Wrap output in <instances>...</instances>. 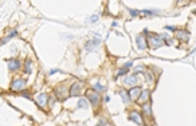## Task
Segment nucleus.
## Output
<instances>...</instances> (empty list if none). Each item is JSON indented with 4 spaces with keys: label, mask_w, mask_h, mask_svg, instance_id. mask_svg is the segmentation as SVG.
<instances>
[{
    "label": "nucleus",
    "mask_w": 196,
    "mask_h": 126,
    "mask_svg": "<svg viewBox=\"0 0 196 126\" xmlns=\"http://www.w3.org/2000/svg\"><path fill=\"white\" fill-rule=\"evenodd\" d=\"M81 89H82V86H81V83H74L73 86H71V89H70V95H73V97H77V95H79L81 94Z\"/></svg>",
    "instance_id": "obj_8"
},
{
    "label": "nucleus",
    "mask_w": 196,
    "mask_h": 126,
    "mask_svg": "<svg viewBox=\"0 0 196 126\" xmlns=\"http://www.w3.org/2000/svg\"><path fill=\"white\" fill-rule=\"evenodd\" d=\"M126 74V69L125 67H124V69H121L120 71H118V73H117V75H116V78H118V76H121V75H125Z\"/></svg>",
    "instance_id": "obj_21"
},
{
    "label": "nucleus",
    "mask_w": 196,
    "mask_h": 126,
    "mask_svg": "<svg viewBox=\"0 0 196 126\" xmlns=\"http://www.w3.org/2000/svg\"><path fill=\"white\" fill-rule=\"evenodd\" d=\"M129 12L132 16H136V15H138L140 14V11H136V9H129Z\"/></svg>",
    "instance_id": "obj_24"
},
{
    "label": "nucleus",
    "mask_w": 196,
    "mask_h": 126,
    "mask_svg": "<svg viewBox=\"0 0 196 126\" xmlns=\"http://www.w3.org/2000/svg\"><path fill=\"white\" fill-rule=\"evenodd\" d=\"M161 39L163 38L161 36H157V35H149L148 42H149V44H151L152 49H158V47H161L164 44V42Z\"/></svg>",
    "instance_id": "obj_2"
},
{
    "label": "nucleus",
    "mask_w": 196,
    "mask_h": 126,
    "mask_svg": "<svg viewBox=\"0 0 196 126\" xmlns=\"http://www.w3.org/2000/svg\"><path fill=\"white\" fill-rule=\"evenodd\" d=\"M54 103H55V99H52V98H51V99H50V106H52Z\"/></svg>",
    "instance_id": "obj_31"
},
{
    "label": "nucleus",
    "mask_w": 196,
    "mask_h": 126,
    "mask_svg": "<svg viewBox=\"0 0 196 126\" xmlns=\"http://www.w3.org/2000/svg\"><path fill=\"white\" fill-rule=\"evenodd\" d=\"M136 83H138V79H137L136 75H129V76H126L125 79H124V85L125 86L133 87V86H136Z\"/></svg>",
    "instance_id": "obj_4"
},
{
    "label": "nucleus",
    "mask_w": 196,
    "mask_h": 126,
    "mask_svg": "<svg viewBox=\"0 0 196 126\" xmlns=\"http://www.w3.org/2000/svg\"><path fill=\"white\" fill-rule=\"evenodd\" d=\"M16 34H17V32H16V31H15V30H14V31H12V32H11V34H8V35H7V36H5V38H4V39L2 40V43H3V44H4V43H7V42H8V40H10L11 38H12V36H15V35H16Z\"/></svg>",
    "instance_id": "obj_18"
},
{
    "label": "nucleus",
    "mask_w": 196,
    "mask_h": 126,
    "mask_svg": "<svg viewBox=\"0 0 196 126\" xmlns=\"http://www.w3.org/2000/svg\"><path fill=\"white\" fill-rule=\"evenodd\" d=\"M55 94H57V97H58V99H61V101H63L64 98L67 97V87L66 86H59L57 90H55Z\"/></svg>",
    "instance_id": "obj_3"
},
{
    "label": "nucleus",
    "mask_w": 196,
    "mask_h": 126,
    "mask_svg": "<svg viewBox=\"0 0 196 126\" xmlns=\"http://www.w3.org/2000/svg\"><path fill=\"white\" fill-rule=\"evenodd\" d=\"M176 36L179 38L181 42H187L188 38H189V32L187 31V30H181V31H177L176 32Z\"/></svg>",
    "instance_id": "obj_10"
},
{
    "label": "nucleus",
    "mask_w": 196,
    "mask_h": 126,
    "mask_svg": "<svg viewBox=\"0 0 196 126\" xmlns=\"http://www.w3.org/2000/svg\"><path fill=\"white\" fill-rule=\"evenodd\" d=\"M97 20H98V16H97V15H96V16H91V19H90V22H91V23L97 22Z\"/></svg>",
    "instance_id": "obj_29"
},
{
    "label": "nucleus",
    "mask_w": 196,
    "mask_h": 126,
    "mask_svg": "<svg viewBox=\"0 0 196 126\" xmlns=\"http://www.w3.org/2000/svg\"><path fill=\"white\" fill-rule=\"evenodd\" d=\"M24 71H26V74H30V73H31V59H27V61H26Z\"/></svg>",
    "instance_id": "obj_17"
},
{
    "label": "nucleus",
    "mask_w": 196,
    "mask_h": 126,
    "mask_svg": "<svg viewBox=\"0 0 196 126\" xmlns=\"http://www.w3.org/2000/svg\"><path fill=\"white\" fill-rule=\"evenodd\" d=\"M132 64H133L132 62H126V63H125V66H124V67H125V69H129V67H132Z\"/></svg>",
    "instance_id": "obj_28"
},
{
    "label": "nucleus",
    "mask_w": 196,
    "mask_h": 126,
    "mask_svg": "<svg viewBox=\"0 0 196 126\" xmlns=\"http://www.w3.org/2000/svg\"><path fill=\"white\" fill-rule=\"evenodd\" d=\"M149 98V91L148 90H144V91H141L140 97H138V102L140 103H145V101Z\"/></svg>",
    "instance_id": "obj_14"
},
{
    "label": "nucleus",
    "mask_w": 196,
    "mask_h": 126,
    "mask_svg": "<svg viewBox=\"0 0 196 126\" xmlns=\"http://www.w3.org/2000/svg\"><path fill=\"white\" fill-rule=\"evenodd\" d=\"M58 71H59V70H57V69H55V70H51V71H50V74L52 75V74H55V73H58Z\"/></svg>",
    "instance_id": "obj_30"
},
{
    "label": "nucleus",
    "mask_w": 196,
    "mask_h": 126,
    "mask_svg": "<svg viewBox=\"0 0 196 126\" xmlns=\"http://www.w3.org/2000/svg\"><path fill=\"white\" fill-rule=\"evenodd\" d=\"M140 94H141V89H140V87H133V89L129 91V97H132V98H138Z\"/></svg>",
    "instance_id": "obj_13"
},
{
    "label": "nucleus",
    "mask_w": 196,
    "mask_h": 126,
    "mask_svg": "<svg viewBox=\"0 0 196 126\" xmlns=\"http://www.w3.org/2000/svg\"><path fill=\"white\" fill-rule=\"evenodd\" d=\"M108 125H109V123L106 122L105 119H101V121H99V123H98V126H108Z\"/></svg>",
    "instance_id": "obj_25"
},
{
    "label": "nucleus",
    "mask_w": 196,
    "mask_h": 126,
    "mask_svg": "<svg viewBox=\"0 0 196 126\" xmlns=\"http://www.w3.org/2000/svg\"><path fill=\"white\" fill-rule=\"evenodd\" d=\"M136 43H137L138 50H145L146 49V42H145V38L142 36V35H138V36L136 38Z\"/></svg>",
    "instance_id": "obj_9"
},
{
    "label": "nucleus",
    "mask_w": 196,
    "mask_h": 126,
    "mask_svg": "<svg viewBox=\"0 0 196 126\" xmlns=\"http://www.w3.org/2000/svg\"><path fill=\"white\" fill-rule=\"evenodd\" d=\"M24 81L23 79H15L14 82H12V85H11V89L12 90H16V91H20V90H23L24 89Z\"/></svg>",
    "instance_id": "obj_5"
},
{
    "label": "nucleus",
    "mask_w": 196,
    "mask_h": 126,
    "mask_svg": "<svg viewBox=\"0 0 196 126\" xmlns=\"http://www.w3.org/2000/svg\"><path fill=\"white\" fill-rule=\"evenodd\" d=\"M86 97H87L89 101L91 102V105H93L94 107L99 105L101 98H99V94L96 91V90H87V91H86Z\"/></svg>",
    "instance_id": "obj_1"
},
{
    "label": "nucleus",
    "mask_w": 196,
    "mask_h": 126,
    "mask_svg": "<svg viewBox=\"0 0 196 126\" xmlns=\"http://www.w3.org/2000/svg\"><path fill=\"white\" fill-rule=\"evenodd\" d=\"M134 71L136 73H142V71H144V67H142V66H137V67H134Z\"/></svg>",
    "instance_id": "obj_23"
},
{
    "label": "nucleus",
    "mask_w": 196,
    "mask_h": 126,
    "mask_svg": "<svg viewBox=\"0 0 196 126\" xmlns=\"http://www.w3.org/2000/svg\"><path fill=\"white\" fill-rule=\"evenodd\" d=\"M129 119H130V121H133L134 123H137V125H142V118H141V115L137 111H132V113H130Z\"/></svg>",
    "instance_id": "obj_6"
},
{
    "label": "nucleus",
    "mask_w": 196,
    "mask_h": 126,
    "mask_svg": "<svg viewBox=\"0 0 196 126\" xmlns=\"http://www.w3.org/2000/svg\"><path fill=\"white\" fill-rule=\"evenodd\" d=\"M22 95H23V97H24V98H28V99H31V97H30V94H28L27 91H23V93H22Z\"/></svg>",
    "instance_id": "obj_26"
},
{
    "label": "nucleus",
    "mask_w": 196,
    "mask_h": 126,
    "mask_svg": "<svg viewBox=\"0 0 196 126\" xmlns=\"http://www.w3.org/2000/svg\"><path fill=\"white\" fill-rule=\"evenodd\" d=\"M142 113H144V115H146V117H151V115H152L151 103H148V102H145V103L142 105Z\"/></svg>",
    "instance_id": "obj_12"
},
{
    "label": "nucleus",
    "mask_w": 196,
    "mask_h": 126,
    "mask_svg": "<svg viewBox=\"0 0 196 126\" xmlns=\"http://www.w3.org/2000/svg\"><path fill=\"white\" fill-rule=\"evenodd\" d=\"M165 30H169V31H176V28L173 26H167V27H165Z\"/></svg>",
    "instance_id": "obj_27"
},
{
    "label": "nucleus",
    "mask_w": 196,
    "mask_h": 126,
    "mask_svg": "<svg viewBox=\"0 0 196 126\" xmlns=\"http://www.w3.org/2000/svg\"><path fill=\"white\" fill-rule=\"evenodd\" d=\"M94 90H99V91H104L105 87H104L102 85H99V83H96V85H94Z\"/></svg>",
    "instance_id": "obj_22"
},
{
    "label": "nucleus",
    "mask_w": 196,
    "mask_h": 126,
    "mask_svg": "<svg viewBox=\"0 0 196 126\" xmlns=\"http://www.w3.org/2000/svg\"><path fill=\"white\" fill-rule=\"evenodd\" d=\"M78 107H81V109H86L87 107V101L85 98H81L79 102H78Z\"/></svg>",
    "instance_id": "obj_19"
},
{
    "label": "nucleus",
    "mask_w": 196,
    "mask_h": 126,
    "mask_svg": "<svg viewBox=\"0 0 196 126\" xmlns=\"http://www.w3.org/2000/svg\"><path fill=\"white\" fill-rule=\"evenodd\" d=\"M99 44V39H93L91 42H90V43H89L87 46H86V49L89 50V51H91L93 49H94V47H97Z\"/></svg>",
    "instance_id": "obj_16"
},
{
    "label": "nucleus",
    "mask_w": 196,
    "mask_h": 126,
    "mask_svg": "<svg viewBox=\"0 0 196 126\" xmlns=\"http://www.w3.org/2000/svg\"><path fill=\"white\" fill-rule=\"evenodd\" d=\"M47 99H49V97H47L46 94H43V93L36 95V102H38L39 106H46L47 105Z\"/></svg>",
    "instance_id": "obj_11"
},
{
    "label": "nucleus",
    "mask_w": 196,
    "mask_h": 126,
    "mask_svg": "<svg viewBox=\"0 0 196 126\" xmlns=\"http://www.w3.org/2000/svg\"><path fill=\"white\" fill-rule=\"evenodd\" d=\"M8 69L11 71H16L20 69V61L19 59H11V61L8 62Z\"/></svg>",
    "instance_id": "obj_7"
},
{
    "label": "nucleus",
    "mask_w": 196,
    "mask_h": 126,
    "mask_svg": "<svg viewBox=\"0 0 196 126\" xmlns=\"http://www.w3.org/2000/svg\"><path fill=\"white\" fill-rule=\"evenodd\" d=\"M144 74H145L146 81L149 82V83H152V82H153V75H152V73H151V71H146V73H144Z\"/></svg>",
    "instance_id": "obj_20"
},
{
    "label": "nucleus",
    "mask_w": 196,
    "mask_h": 126,
    "mask_svg": "<svg viewBox=\"0 0 196 126\" xmlns=\"http://www.w3.org/2000/svg\"><path fill=\"white\" fill-rule=\"evenodd\" d=\"M120 95H121V98H122V102H124V103L128 105V103H129V101H130V97L128 95V93L125 91V90H121V91H120Z\"/></svg>",
    "instance_id": "obj_15"
}]
</instances>
